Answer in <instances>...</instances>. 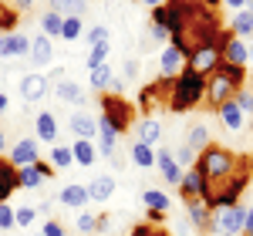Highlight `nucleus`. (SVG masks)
<instances>
[{
	"label": "nucleus",
	"instance_id": "28",
	"mask_svg": "<svg viewBox=\"0 0 253 236\" xmlns=\"http://www.w3.org/2000/svg\"><path fill=\"white\" fill-rule=\"evenodd\" d=\"M230 34L240 40H250L253 38V10H240L233 17V24H230Z\"/></svg>",
	"mask_w": 253,
	"mask_h": 236
},
{
	"label": "nucleus",
	"instance_id": "7",
	"mask_svg": "<svg viewBox=\"0 0 253 236\" xmlns=\"http://www.w3.org/2000/svg\"><path fill=\"white\" fill-rule=\"evenodd\" d=\"M179 193H182V202L199 199V202H206V206H210V199H213V189L206 186V179L196 172V165L182 172V179H179Z\"/></svg>",
	"mask_w": 253,
	"mask_h": 236
},
{
	"label": "nucleus",
	"instance_id": "30",
	"mask_svg": "<svg viewBox=\"0 0 253 236\" xmlns=\"http://www.w3.org/2000/svg\"><path fill=\"white\" fill-rule=\"evenodd\" d=\"M186 145H189L196 156H199L206 145H213V142H210V128H206V125H193V128L186 132Z\"/></svg>",
	"mask_w": 253,
	"mask_h": 236
},
{
	"label": "nucleus",
	"instance_id": "10",
	"mask_svg": "<svg viewBox=\"0 0 253 236\" xmlns=\"http://www.w3.org/2000/svg\"><path fill=\"white\" fill-rule=\"evenodd\" d=\"M223 64V54H219V47H203V51H196L193 58H186V68H193L196 75H203V78H210L216 68Z\"/></svg>",
	"mask_w": 253,
	"mask_h": 236
},
{
	"label": "nucleus",
	"instance_id": "24",
	"mask_svg": "<svg viewBox=\"0 0 253 236\" xmlns=\"http://www.w3.org/2000/svg\"><path fill=\"white\" fill-rule=\"evenodd\" d=\"M156 165H159V172L166 176V182H169V186H179L182 169L175 165V158H172V152H169V149H159V152H156Z\"/></svg>",
	"mask_w": 253,
	"mask_h": 236
},
{
	"label": "nucleus",
	"instance_id": "20",
	"mask_svg": "<svg viewBox=\"0 0 253 236\" xmlns=\"http://www.w3.org/2000/svg\"><path fill=\"white\" fill-rule=\"evenodd\" d=\"M34 132H38L41 142L58 145V118H54V112H38V118H34Z\"/></svg>",
	"mask_w": 253,
	"mask_h": 236
},
{
	"label": "nucleus",
	"instance_id": "2",
	"mask_svg": "<svg viewBox=\"0 0 253 236\" xmlns=\"http://www.w3.org/2000/svg\"><path fill=\"white\" fill-rule=\"evenodd\" d=\"M236 162H240L236 152L223 149V145H206V149L196 156V172L206 179V186L216 193V189L236 172Z\"/></svg>",
	"mask_w": 253,
	"mask_h": 236
},
{
	"label": "nucleus",
	"instance_id": "9",
	"mask_svg": "<svg viewBox=\"0 0 253 236\" xmlns=\"http://www.w3.org/2000/svg\"><path fill=\"white\" fill-rule=\"evenodd\" d=\"M51 176H54V169H51V162H44V158H38L34 165H20L17 169L20 189H38V186H44Z\"/></svg>",
	"mask_w": 253,
	"mask_h": 236
},
{
	"label": "nucleus",
	"instance_id": "33",
	"mask_svg": "<svg viewBox=\"0 0 253 236\" xmlns=\"http://www.w3.org/2000/svg\"><path fill=\"white\" fill-rule=\"evenodd\" d=\"M142 202H145V209H156V213H169V196H166L162 189H145V193H142Z\"/></svg>",
	"mask_w": 253,
	"mask_h": 236
},
{
	"label": "nucleus",
	"instance_id": "27",
	"mask_svg": "<svg viewBox=\"0 0 253 236\" xmlns=\"http://www.w3.org/2000/svg\"><path fill=\"white\" fill-rule=\"evenodd\" d=\"M112 81H115V71H112V64H101V68H95V71H88V84L95 88V91H108L112 88Z\"/></svg>",
	"mask_w": 253,
	"mask_h": 236
},
{
	"label": "nucleus",
	"instance_id": "17",
	"mask_svg": "<svg viewBox=\"0 0 253 236\" xmlns=\"http://www.w3.org/2000/svg\"><path fill=\"white\" fill-rule=\"evenodd\" d=\"M27 54H31V64H38V68H47V64L54 61V44H51V38L38 34V38H31V47H27Z\"/></svg>",
	"mask_w": 253,
	"mask_h": 236
},
{
	"label": "nucleus",
	"instance_id": "58",
	"mask_svg": "<svg viewBox=\"0 0 253 236\" xmlns=\"http://www.w3.org/2000/svg\"><path fill=\"white\" fill-rule=\"evenodd\" d=\"M250 61H253V44L247 47V64H250Z\"/></svg>",
	"mask_w": 253,
	"mask_h": 236
},
{
	"label": "nucleus",
	"instance_id": "60",
	"mask_svg": "<svg viewBox=\"0 0 253 236\" xmlns=\"http://www.w3.org/2000/svg\"><path fill=\"white\" fill-rule=\"evenodd\" d=\"M219 236H230V233H219Z\"/></svg>",
	"mask_w": 253,
	"mask_h": 236
},
{
	"label": "nucleus",
	"instance_id": "12",
	"mask_svg": "<svg viewBox=\"0 0 253 236\" xmlns=\"http://www.w3.org/2000/svg\"><path fill=\"white\" fill-rule=\"evenodd\" d=\"M41 158V149H38V138H20L17 145H14V149H10V156H7V162H10V165H34V162H38Z\"/></svg>",
	"mask_w": 253,
	"mask_h": 236
},
{
	"label": "nucleus",
	"instance_id": "45",
	"mask_svg": "<svg viewBox=\"0 0 253 236\" xmlns=\"http://www.w3.org/2000/svg\"><path fill=\"white\" fill-rule=\"evenodd\" d=\"M41 236H68V233H64L61 219H44V226H41Z\"/></svg>",
	"mask_w": 253,
	"mask_h": 236
},
{
	"label": "nucleus",
	"instance_id": "41",
	"mask_svg": "<svg viewBox=\"0 0 253 236\" xmlns=\"http://www.w3.org/2000/svg\"><path fill=\"white\" fill-rule=\"evenodd\" d=\"M128 236H172L166 226H152V223H135L132 230H128Z\"/></svg>",
	"mask_w": 253,
	"mask_h": 236
},
{
	"label": "nucleus",
	"instance_id": "39",
	"mask_svg": "<svg viewBox=\"0 0 253 236\" xmlns=\"http://www.w3.org/2000/svg\"><path fill=\"white\" fill-rule=\"evenodd\" d=\"M172 158H175V165H179L182 172H186V169H193V165H196V152L189 149V145H186V142H182V145H179V149L172 152Z\"/></svg>",
	"mask_w": 253,
	"mask_h": 236
},
{
	"label": "nucleus",
	"instance_id": "59",
	"mask_svg": "<svg viewBox=\"0 0 253 236\" xmlns=\"http://www.w3.org/2000/svg\"><path fill=\"white\" fill-rule=\"evenodd\" d=\"M203 3H206V7H216V3H219V0H203Z\"/></svg>",
	"mask_w": 253,
	"mask_h": 236
},
{
	"label": "nucleus",
	"instance_id": "62",
	"mask_svg": "<svg viewBox=\"0 0 253 236\" xmlns=\"http://www.w3.org/2000/svg\"><path fill=\"white\" fill-rule=\"evenodd\" d=\"M250 158H253V152H250Z\"/></svg>",
	"mask_w": 253,
	"mask_h": 236
},
{
	"label": "nucleus",
	"instance_id": "18",
	"mask_svg": "<svg viewBox=\"0 0 253 236\" xmlns=\"http://www.w3.org/2000/svg\"><path fill=\"white\" fill-rule=\"evenodd\" d=\"M20 189V182H17V165H10L7 158L0 156V202H7V199L14 196Z\"/></svg>",
	"mask_w": 253,
	"mask_h": 236
},
{
	"label": "nucleus",
	"instance_id": "57",
	"mask_svg": "<svg viewBox=\"0 0 253 236\" xmlns=\"http://www.w3.org/2000/svg\"><path fill=\"white\" fill-rule=\"evenodd\" d=\"M3 149H7V138H3V132H0V156H3Z\"/></svg>",
	"mask_w": 253,
	"mask_h": 236
},
{
	"label": "nucleus",
	"instance_id": "50",
	"mask_svg": "<svg viewBox=\"0 0 253 236\" xmlns=\"http://www.w3.org/2000/svg\"><path fill=\"white\" fill-rule=\"evenodd\" d=\"M240 236H253V206H247V219H243V233Z\"/></svg>",
	"mask_w": 253,
	"mask_h": 236
},
{
	"label": "nucleus",
	"instance_id": "26",
	"mask_svg": "<svg viewBox=\"0 0 253 236\" xmlns=\"http://www.w3.org/2000/svg\"><path fill=\"white\" fill-rule=\"evenodd\" d=\"M216 115H219V121H223L230 132H240V128H243V112L236 108V101H223V105L216 108Z\"/></svg>",
	"mask_w": 253,
	"mask_h": 236
},
{
	"label": "nucleus",
	"instance_id": "53",
	"mask_svg": "<svg viewBox=\"0 0 253 236\" xmlns=\"http://www.w3.org/2000/svg\"><path fill=\"white\" fill-rule=\"evenodd\" d=\"M162 219H166V213H156V209H149L145 223H152V226H162Z\"/></svg>",
	"mask_w": 253,
	"mask_h": 236
},
{
	"label": "nucleus",
	"instance_id": "49",
	"mask_svg": "<svg viewBox=\"0 0 253 236\" xmlns=\"http://www.w3.org/2000/svg\"><path fill=\"white\" fill-rule=\"evenodd\" d=\"M223 3H226L230 10H236V14H240V10H253V0H223Z\"/></svg>",
	"mask_w": 253,
	"mask_h": 236
},
{
	"label": "nucleus",
	"instance_id": "34",
	"mask_svg": "<svg viewBox=\"0 0 253 236\" xmlns=\"http://www.w3.org/2000/svg\"><path fill=\"white\" fill-rule=\"evenodd\" d=\"M108 54H112V40L95 44V47H91V54H88V61H84V68H88V71H95V68H101V64H108Z\"/></svg>",
	"mask_w": 253,
	"mask_h": 236
},
{
	"label": "nucleus",
	"instance_id": "55",
	"mask_svg": "<svg viewBox=\"0 0 253 236\" xmlns=\"http://www.w3.org/2000/svg\"><path fill=\"white\" fill-rule=\"evenodd\" d=\"M7 108H10V101H7V95H3V91H0V115H3Z\"/></svg>",
	"mask_w": 253,
	"mask_h": 236
},
{
	"label": "nucleus",
	"instance_id": "25",
	"mask_svg": "<svg viewBox=\"0 0 253 236\" xmlns=\"http://www.w3.org/2000/svg\"><path fill=\"white\" fill-rule=\"evenodd\" d=\"M135 135L142 145H149V149H156L159 138H162V125H159V118H142L135 128Z\"/></svg>",
	"mask_w": 253,
	"mask_h": 236
},
{
	"label": "nucleus",
	"instance_id": "54",
	"mask_svg": "<svg viewBox=\"0 0 253 236\" xmlns=\"http://www.w3.org/2000/svg\"><path fill=\"white\" fill-rule=\"evenodd\" d=\"M14 7H17V10H31V7H34V0H14Z\"/></svg>",
	"mask_w": 253,
	"mask_h": 236
},
{
	"label": "nucleus",
	"instance_id": "5",
	"mask_svg": "<svg viewBox=\"0 0 253 236\" xmlns=\"http://www.w3.org/2000/svg\"><path fill=\"white\" fill-rule=\"evenodd\" d=\"M101 118L122 135V132H128L135 125V105L128 98H122V95H115V91H105L101 95Z\"/></svg>",
	"mask_w": 253,
	"mask_h": 236
},
{
	"label": "nucleus",
	"instance_id": "1",
	"mask_svg": "<svg viewBox=\"0 0 253 236\" xmlns=\"http://www.w3.org/2000/svg\"><path fill=\"white\" fill-rule=\"evenodd\" d=\"M166 14H169V24H166L169 44L179 47L186 58L216 44L219 31H223L216 7H206L203 0H166Z\"/></svg>",
	"mask_w": 253,
	"mask_h": 236
},
{
	"label": "nucleus",
	"instance_id": "15",
	"mask_svg": "<svg viewBox=\"0 0 253 236\" xmlns=\"http://www.w3.org/2000/svg\"><path fill=\"white\" fill-rule=\"evenodd\" d=\"M68 128L75 132V138L91 142V138H98V118H91L88 112H71V118H68Z\"/></svg>",
	"mask_w": 253,
	"mask_h": 236
},
{
	"label": "nucleus",
	"instance_id": "29",
	"mask_svg": "<svg viewBox=\"0 0 253 236\" xmlns=\"http://www.w3.org/2000/svg\"><path fill=\"white\" fill-rule=\"evenodd\" d=\"M51 10L61 14V17H84L88 3L84 0H51Z\"/></svg>",
	"mask_w": 253,
	"mask_h": 236
},
{
	"label": "nucleus",
	"instance_id": "6",
	"mask_svg": "<svg viewBox=\"0 0 253 236\" xmlns=\"http://www.w3.org/2000/svg\"><path fill=\"white\" fill-rule=\"evenodd\" d=\"M172 81L175 78H156L152 84L142 88L138 108L145 112V118H152V112H166V105H169V98H172Z\"/></svg>",
	"mask_w": 253,
	"mask_h": 236
},
{
	"label": "nucleus",
	"instance_id": "46",
	"mask_svg": "<svg viewBox=\"0 0 253 236\" xmlns=\"http://www.w3.org/2000/svg\"><path fill=\"white\" fill-rule=\"evenodd\" d=\"M0 230H14V209L7 202H0Z\"/></svg>",
	"mask_w": 253,
	"mask_h": 236
},
{
	"label": "nucleus",
	"instance_id": "22",
	"mask_svg": "<svg viewBox=\"0 0 253 236\" xmlns=\"http://www.w3.org/2000/svg\"><path fill=\"white\" fill-rule=\"evenodd\" d=\"M223 64H236V68H247V40H240L230 34V40L223 44Z\"/></svg>",
	"mask_w": 253,
	"mask_h": 236
},
{
	"label": "nucleus",
	"instance_id": "48",
	"mask_svg": "<svg viewBox=\"0 0 253 236\" xmlns=\"http://www.w3.org/2000/svg\"><path fill=\"white\" fill-rule=\"evenodd\" d=\"M112 226H115V219H112L108 213H105V216H98V223H95V233H101V236H105L108 230H112Z\"/></svg>",
	"mask_w": 253,
	"mask_h": 236
},
{
	"label": "nucleus",
	"instance_id": "35",
	"mask_svg": "<svg viewBox=\"0 0 253 236\" xmlns=\"http://www.w3.org/2000/svg\"><path fill=\"white\" fill-rule=\"evenodd\" d=\"M61 24H64V17L54 14V10H47V14L41 17V31H44V38H61Z\"/></svg>",
	"mask_w": 253,
	"mask_h": 236
},
{
	"label": "nucleus",
	"instance_id": "52",
	"mask_svg": "<svg viewBox=\"0 0 253 236\" xmlns=\"http://www.w3.org/2000/svg\"><path fill=\"white\" fill-rule=\"evenodd\" d=\"M175 233H179V236H193L196 230L189 226V223H186V219H179V223H175Z\"/></svg>",
	"mask_w": 253,
	"mask_h": 236
},
{
	"label": "nucleus",
	"instance_id": "36",
	"mask_svg": "<svg viewBox=\"0 0 253 236\" xmlns=\"http://www.w3.org/2000/svg\"><path fill=\"white\" fill-rule=\"evenodd\" d=\"M71 165H75L71 145H54V152H51V169H71Z\"/></svg>",
	"mask_w": 253,
	"mask_h": 236
},
{
	"label": "nucleus",
	"instance_id": "21",
	"mask_svg": "<svg viewBox=\"0 0 253 236\" xmlns=\"http://www.w3.org/2000/svg\"><path fill=\"white\" fill-rule=\"evenodd\" d=\"M58 202H61V206H68V209H84L91 199H88V189H84V186L71 182V186H64V189L58 193Z\"/></svg>",
	"mask_w": 253,
	"mask_h": 236
},
{
	"label": "nucleus",
	"instance_id": "8",
	"mask_svg": "<svg viewBox=\"0 0 253 236\" xmlns=\"http://www.w3.org/2000/svg\"><path fill=\"white\" fill-rule=\"evenodd\" d=\"M243 219H247V206H230V209H216L213 213V233H230V236H240L243 233Z\"/></svg>",
	"mask_w": 253,
	"mask_h": 236
},
{
	"label": "nucleus",
	"instance_id": "11",
	"mask_svg": "<svg viewBox=\"0 0 253 236\" xmlns=\"http://www.w3.org/2000/svg\"><path fill=\"white\" fill-rule=\"evenodd\" d=\"M186 223L193 226L196 233H213V209L206 202L193 199V202H186Z\"/></svg>",
	"mask_w": 253,
	"mask_h": 236
},
{
	"label": "nucleus",
	"instance_id": "40",
	"mask_svg": "<svg viewBox=\"0 0 253 236\" xmlns=\"http://www.w3.org/2000/svg\"><path fill=\"white\" fill-rule=\"evenodd\" d=\"M34 219H38V209H34V206L14 209V226H20V230H31V226H34Z\"/></svg>",
	"mask_w": 253,
	"mask_h": 236
},
{
	"label": "nucleus",
	"instance_id": "44",
	"mask_svg": "<svg viewBox=\"0 0 253 236\" xmlns=\"http://www.w3.org/2000/svg\"><path fill=\"white\" fill-rule=\"evenodd\" d=\"M138 71H142V61H135V58H125L122 78H125V81H135V78H138Z\"/></svg>",
	"mask_w": 253,
	"mask_h": 236
},
{
	"label": "nucleus",
	"instance_id": "38",
	"mask_svg": "<svg viewBox=\"0 0 253 236\" xmlns=\"http://www.w3.org/2000/svg\"><path fill=\"white\" fill-rule=\"evenodd\" d=\"M81 34H84L81 17H64V24H61V38H64V40H78Z\"/></svg>",
	"mask_w": 253,
	"mask_h": 236
},
{
	"label": "nucleus",
	"instance_id": "4",
	"mask_svg": "<svg viewBox=\"0 0 253 236\" xmlns=\"http://www.w3.org/2000/svg\"><path fill=\"white\" fill-rule=\"evenodd\" d=\"M203 98H206V78L196 75L193 68H182L179 78L172 81L169 108H172L175 115H182V112H189V108H196V105H203Z\"/></svg>",
	"mask_w": 253,
	"mask_h": 236
},
{
	"label": "nucleus",
	"instance_id": "61",
	"mask_svg": "<svg viewBox=\"0 0 253 236\" xmlns=\"http://www.w3.org/2000/svg\"><path fill=\"white\" fill-rule=\"evenodd\" d=\"M250 128H253V121H250Z\"/></svg>",
	"mask_w": 253,
	"mask_h": 236
},
{
	"label": "nucleus",
	"instance_id": "51",
	"mask_svg": "<svg viewBox=\"0 0 253 236\" xmlns=\"http://www.w3.org/2000/svg\"><path fill=\"white\" fill-rule=\"evenodd\" d=\"M108 162H112V169H115V172H122V169H128V165H125V158L118 156V149L112 152V156H108Z\"/></svg>",
	"mask_w": 253,
	"mask_h": 236
},
{
	"label": "nucleus",
	"instance_id": "23",
	"mask_svg": "<svg viewBox=\"0 0 253 236\" xmlns=\"http://www.w3.org/2000/svg\"><path fill=\"white\" fill-rule=\"evenodd\" d=\"M84 189H88V199H91V202H108L112 193H115V176H98V179H91Z\"/></svg>",
	"mask_w": 253,
	"mask_h": 236
},
{
	"label": "nucleus",
	"instance_id": "47",
	"mask_svg": "<svg viewBox=\"0 0 253 236\" xmlns=\"http://www.w3.org/2000/svg\"><path fill=\"white\" fill-rule=\"evenodd\" d=\"M149 40L166 44V40H169V31H166V27H159V24H149Z\"/></svg>",
	"mask_w": 253,
	"mask_h": 236
},
{
	"label": "nucleus",
	"instance_id": "43",
	"mask_svg": "<svg viewBox=\"0 0 253 236\" xmlns=\"http://www.w3.org/2000/svg\"><path fill=\"white\" fill-rule=\"evenodd\" d=\"M233 101H236V108L243 112V118L253 115V88H240V91L233 95Z\"/></svg>",
	"mask_w": 253,
	"mask_h": 236
},
{
	"label": "nucleus",
	"instance_id": "32",
	"mask_svg": "<svg viewBox=\"0 0 253 236\" xmlns=\"http://www.w3.org/2000/svg\"><path fill=\"white\" fill-rule=\"evenodd\" d=\"M132 165H138V169H152V165H156V149L135 142V145H132Z\"/></svg>",
	"mask_w": 253,
	"mask_h": 236
},
{
	"label": "nucleus",
	"instance_id": "16",
	"mask_svg": "<svg viewBox=\"0 0 253 236\" xmlns=\"http://www.w3.org/2000/svg\"><path fill=\"white\" fill-rule=\"evenodd\" d=\"M47 91H51V81L44 75H24L20 78V98L24 101H41Z\"/></svg>",
	"mask_w": 253,
	"mask_h": 236
},
{
	"label": "nucleus",
	"instance_id": "3",
	"mask_svg": "<svg viewBox=\"0 0 253 236\" xmlns=\"http://www.w3.org/2000/svg\"><path fill=\"white\" fill-rule=\"evenodd\" d=\"M240 88H247V68H236V64H219L213 75L206 78V105L219 108L223 101H233V95Z\"/></svg>",
	"mask_w": 253,
	"mask_h": 236
},
{
	"label": "nucleus",
	"instance_id": "13",
	"mask_svg": "<svg viewBox=\"0 0 253 236\" xmlns=\"http://www.w3.org/2000/svg\"><path fill=\"white\" fill-rule=\"evenodd\" d=\"M186 68V54L172 47V44H166L162 47V54H159V71H162V78H179V71Z\"/></svg>",
	"mask_w": 253,
	"mask_h": 236
},
{
	"label": "nucleus",
	"instance_id": "31",
	"mask_svg": "<svg viewBox=\"0 0 253 236\" xmlns=\"http://www.w3.org/2000/svg\"><path fill=\"white\" fill-rule=\"evenodd\" d=\"M71 156H75V165H91L98 158L95 145L91 142H84V138H75V145H71Z\"/></svg>",
	"mask_w": 253,
	"mask_h": 236
},
{
	"label": "nucleus",
	"instance_id": "14",
	"mask_svg": "<svg viewBox=\"0 0 253 236\" xmlns=\"http://www.w3.org/2000/svg\"><path fill=\"white\" fill-rule=\"evenodd\" d=\"M31 47V38L20 34V31H10V34H0V58H24Z\"/></svg>",
	"mask_w": 253,
	"mask_h": 236
},
{
	"label": "nucleus",
	"instance_id": "19",
	"mask_svg": "<svg viewBox=\"0 0 253 236\" xmlns=\"http://www.w3.org/2000/svg\"><path fill=\"white\" fill-rule=\"evenodd\" d=\"M54 91H58V98L68 101V105H84V98H88L84 84H78V81H71V78L54 81Z\"/></svg>",
	"mask_w": 253,
	"mask_h": 236
},
{
	"label": "nucleus",
	"instance_id": "37",
	"mask_svg": "<svg viewBox=\"0 0 253 236\" xmlns=\"http://www.w3.org/2000/svg\"><path fill=\"white\" fill-rule=\"evenodd\" d=\"M95 223H98V216H95V213L81 209L78 216H75V230H78V236H91V233H95Z\"/></svg>",
	"mask_w": 253,
	"mask_h": 236
},
{
	"label": "nucleus",
	"instance_id": "42",
	"mask_svg": "<svg viewBox=\"0 0 253 236\" xmlns=\"http://www.w3.org/2000/svg\"><path fill=\"white\" fill-rule=\"evenodd\" d=\"M105 40H112V31H108L105 24H98V27H91V31H84V44H88V47L105 44Z\"/></svg>",
	"mask_w": 253,
	"mask_h": 236
},
{
	"label": "nucleus",
	"instance_id": "56",
	"mask_svg": "<svg viewBox=\"0 0 253 236\" xmlns=\"http://www.w3.org/2000/svg\"><path fill=\"white\" fill-rule=\"evenodd\" d=\"M142 3H145V7H149V10H152V7H162V3H166V0H142Z\"/></svg>",
	"mask_w": 253,
	"mask_h": 236
}]
</instances>
